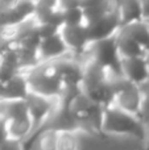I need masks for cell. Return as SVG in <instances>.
Listing matches in <instances>:
<instances>
[{
  "mask_svg": "<svg viewBox=\"0 0 149 150\" xmlns=\"http://www.w3.org/2000/svg\"><path fill=\"white\" fill-rule=\"evenodd\" d=\"M62 25H84L83 8L78 5L62 9Z\"/></svg>",
  "mask_w": 149,
  "mask_h": 150,
  "instance_id": "21",
  "label": "cell"
},
{
  "mask_svg": "<svg viewBox=\"0 0 149 150\" xmlns=\"http://www.w3.org/2000/svg\"><path fill=\"white\" fill-rule=\"evenodd\" d=\"M38 62H53V61L62 58L65 55L70 54L69 49L66 47L62 37L60 33H54L52 36L42 37L38 42V46L36 50Z\"/></svg>",
  "mask_w": 149,
  "mask_h": 150,
  "instance_id": "11",
  "label": "cell"
},
{
  "mask_svg": "<svg viewBox=\"0 0 149 150\" xmlns=\"http://www.w3.org/2000/svg\"><path fill=\"white\" fill-rule=\"evenodd\" d=\"M100 1H103V0H79V7H82V8L91 7V5H95Z\"/></svg>",
  "mask_w": 149,
  "mask_h": 150,
  "instance_id": "28",
  "label": "cell"
},
{
  "mask_svg": "<svg viewBox=\"0 0 149 150\" xmlns=\"http://www.w3.org/2000/svg\"><path fill=\"white\" fill-rule=\"evenodd\" d=\"M86 30L87 36H89L90 42L96 41V40L107 38V37L115 36L120 29V20H119L116 8L107 15L102 16V17L96 18V20L91 21V23L86 24Z\"/></svg>",
  "mask_w": 149,
  "mask_h": 150,
  "instance_id": "10",
  "label": "cell"
},
{
  "mask_svg": "<svg viewBox=\"0 0 149 150\" xmlns=\"http://www.w3.org/2000/svg\"><path fill=\"white\" fill-rule=\"evenodd\" d=\"M28 92V84L23 71L16 73L11 79L0 84V98L3 99H25Z\"/></svg>",
  "mask_w": 149,
  "mask_h": 150,
  "instance_id": "14",
  "label": "cell"
},
{
  "mask_svg": "<svg viewBox=\"0 0 149 150\" xmlns=\"http://www.w3.org/2000/svg\"><path fill=\"white\" fill-rule=\"evenodd\" d=\"M143 150H149V120L144 121V137L141 140Z\"/></svg>",
  "mask_w": 149,
  "mask_h": 150,
  "instance_id": "24",
  "label": "cell"
},
{
  "mask_svg": "<svg viewBox=\"0 0 149 150\" xmlns=\"http://www.w3.org/2000/svg\"><path fill=\"white\" fill-rule=\"evenodd\" d=\"M111 83L114 88L112 105L128 112V113L136 115L140 117L143 105V95L139 84L127 80L123 75H111Z\"/></svg>",
  "mask_w": 149,
  "mask_h": 150,
  "instance_id": "6",
  "label": "cell"
},
{
  "mask_svg": "<svg viewBox=\"0 0 149 150\" xmlns=\"http://www.w3.org/2000/svg\"><path fill=\"white\" fill-rule=\"evenodd\" d=\"M33 132V122L29 113L13 117L5 121V136L7 140L24 142L31 137Z\"/></svg>",
  "mask_w": 149,
  "mask_h": 150,
  "instance_id": "13",
  "label": "cell"
},
{
  "mask_svg": "<svg viewBox=\"0 0 149 150\" xmlns=\"http://www.w3.org/2000/svg\"><path fill=\"white\" fill-rule=\"evenodd\" d=\"M0 150H24V146L23 142H18V141L4 140L0 144Z\"/></svg>",
  "mask_w": 149,
  "mask_h": 150,
  "instance_id": "23",
  "label": "cell"
},
{
  "mask_svg": "<svg viewBox=\"0 0 149 150\" xmlns=\"http://www.w3.org/2000/svg\"><path fill=\"white\" fill-rule=\"evenodd\" d=\"M62 104L81 130H89L90 133L103 136L100 130L104 108L103 105L94 101L81 90L65 93L62 98Z\"/></svg>",
  "mask_w": 149,
  "mask_h": 150,
  "instance_id": "1",
  "label": "cell"
},
{
  "mask_svg": "<svg viewBox=\"0 0 149 150\" xmlns=\"http://www.w3.org/2000/svg\"><path fill=\"white\" fill-rule=\"evenodd\" d=\"M31 92L54 99H62L65 88L53 62H38L23 71Z\"/></svg>",
  "mask_w": 149,
  "mask_h": 150,
  "instance_id": "4",
  "label": "cell"
},
{
  "mask_svg": "<svg viewBox=\"0 0 149 150\" xmlns=\"http://www.w3.org/2000/svg\"><path fill=\"white\" fill-rule=\"evenodd\" d=\"M78 130L61 129L58 130L57 150H79Z\"/></svg>",
  "mask_w": 149,
  "mask_h": 150,
  "instance_id": "20",
  "label": "cell"
},
{
  "mask_svg": "<svg viewBox=\"0 0 149 150\" xmlns=\"http://www.w3.org/2000/svg\"><path fill=\"white\" fill-rule=\"evenodd\" d=\"M120 30L132 37L145 50V53L149 52V23L145 20H139L120 26Z\"/></svg>",
  "mask_w": 149,
  "mask_h": 150,
  "instance_id": "16",
  "label": "cell"
},
{
  "mask_svg": "<svg viewBox=\"0 0 149 150\" xmlns=\"http://www.w3.org/2000/svg\"><path fill=\"white\" fill-rule=\"evenodd\" d=\"M58 3H60L61 9H66V8H71V7H78L79 5V0H58Z\"/></svg>",
  "mask_w": 149,
  "mask_h": 150,
  "instance_id": "26",
  "label": "cell"
},
{
  "mask_svg": "<svg viewBox=\"0 0 149 150\" xmlns=\"http://www.w3.org/2000/svg\"><path fill=\"white\" fill-rule=\"evenodd\" d=\"M62 99H54V98H48V96H42L38 93H34L29 91L28 95L25 96V103L26 108H28V113L33 122V132H32L31 137L26 141L23 142L24 150H29L36 136L45 128L46 122L54 113V111L60 107Z\"/></svg>",
  "mask_w": 149,
  "mask_h": 150,
  "instance_id": "5",
  "label": "cell"
},
{
  "mask_svg": "<svg viewBox=\"0 0 149 150\" xmlns=\"http://www.w3.org/2000/svg\"><path fill=\"white\" fill-rule=\"evenodd\" d=\"M94 61L102 67L107 69L111 74L121 75L120 70V53L116 45V34L107 38L91 41L87 46L86 57Z\"/></svg>",
  "mask_w": 149,
  "mask_h": 150,
  "instance_id": "7",
  "label": "cell"
},
{
  "mask_svg": "<svg viewBox=\"0 0 149 150\" xmlns=\"http://www.w3.org/2000/svg\"><path fill=\"white\" fill-rule=\"evenodd\" d=\"M17 0H0V9L1 11H8L9 8L13 7V4Z\"/></svg>",
  "mask_w": 149,
  "mask_h": 150,
  "instance_id": "27",
  "label": "cell"
},
{
  "mask_svg": "<svg viewBox=\"0 0 149 150\" xmlns=\"http://www.w3.org/2000/svg\"><path fill=\"white\" fill-rule=\"evenodd\" d=\"M111 74L107 69L102 67L94 61L83 59V78L79 90L94 101L106 107L112 103L114 88L111 83Z\"/></svg>",
  "mask_w": 149,
  "mask_h": 150,
  "instance_id": "3",
  "label": "cell"
},
{
  "mask_svg": "<svg viewBox=\"0 0 149 150\" xmlns=\"http://www.w3.org/2000/svg\"><path fill=\"white\" fill-rule=\"evenodd\" d=\"M60 36L62 37L66 47L70 54L78 59H84L86 50L90 44L87 30L84 25H61L58 30Z\"/></svg>",
  "mask_w": 149,
  "mask_h": 150,
  "instance_id": "9",
  "label": "cell"
},
{
  "mask_svg": "<svg viewBox=\"0 0 149 150\" xmlns=\"http://www.w3.org/2000/svg\"><path fill=\"white\" fill-rule=\"evenodd\" d=\"M58 129L54 128H45L34 138V144L37 150H57Z\"/></svg>",
  "mask_w": 149,
  "mask_h": 150,
  "instance_id": "19",
  "label": "cell"
},
{
  "mask_svg": "<svg viewBox=\"0 0 149 150\" xmlns=\"http://www.w3.org/2000/svg\"><path fill=\"white\" fill-rule=\"evenodd\" d=\"M116 12L121 26L143 20L140 0H116Z\"/></svg>",
  "mask_w": 149,
  "mask_h": 150,
  "instance_id": "15",
  "label": "cell"
},
{
  "mask_svg": "<svg viewBox=\"0 0 149 150\" xmlns=\"http://www.w3.org/2000/svg\"><path fill=\"white\" fill-rule=\"evenodd\" d=\"M140 8L143 20L149 21V0H140Z\"/></svg>",
  "mask_w": 149,
  "mask_h": 150,
  "instance_id": "25",
  "label": "cell"
},
{
  "mask_svg": "<svg viewBox=\"0 0 149 150\" xmlns=\"http://www.w3.org/2000/svg\"><path fill=\"white\" fill-rule=\"evenodd\" d=\"M139 86L143 95V105H141V115H140V117H141L143 121H147V120H149V78Z\"/></svg>",
  "mask_w": 149,
  "mask_h": 150,
  "instance_id": "22",
  "label": "cell"
},
{
  "mask_svg": "<svg viewBox=\"0 0 149 150\" xmlns=\"http://www.w3.org/2000/svg\"><path fill=\"white\" fill-rule=\"evenodd\" d=\"M120 70L121 75L135 84H141L149 78L144 55L143 57H120Z\"/></svg>",
  "mask_w": 149,
  "mask_h": 150,
  "instance_id": "12",
  "label": "cell"
},
{
  "mask_svg": "<svg viewBox=\"0 0 149 150\" xmlns=\"http://www.w3.org/2000/svg\"><path fill=\"white\" fill-rule=\"evenodd\" d=\"M100 130L103 136L132 137L141 141L144 137V121L141 117L110 104L103 108Z\"/></svg>",
  "mask_w": 149,
  "mask_h": 150,
  "instance_id": "2",
  "label": "cell"
},
{
  "mask_svg": "<svg viewBox=\"0 0 149 150\" xmlns=\"http://www.w3.org/2000/svg\"><path fill=\"white\" fill-rule=\"evenodd\" d=\"M4 140H7V136H5V121L3 119H0V144Z\"/></svg>",
  "mask_w": 149,
  "mask_h": 150,
  "instance_id": "29",
  "label": "cell"
},
{
  "mask_svg": "<svg viewBox=\"0 0 149 150\" xmlns=\"http://www.w3.org/2000/svg\"><path fill=\"white\" fill-rule=\"evenodd\" d=\"M116 45L120 57H143L145 54V50L132 37L121 32L120 29L116 33Z\"/></svg>",
  "mask_w": 149,
  "mask_h": 150,
  "instance_id": "17",
  "label": "cell"
},
{
  "mask_svg": "<svg viewBox=\"0 0 149 150\" xmlns=\"http://www.w3.org/2000/svg\"><path fill=\"white\" fill-rule=\"evenodd\" d=\"M144 59H145V63H147V69H148V74H149V52H147L144 54Z\"/></svg>",
  "mask_w": 149,
  "mask_h": 150,
  "instance_id": "30",
  "label": "cell"
},
{
  "mask_svg": "<svg viewBox=\"0 0 149 150\" xmlns=\"http://www.w3.org/2000/svg\"><path fill=\"white\" fill-rule=\"evenodd\" d=\"M60 79L65 88V93L79 90L83 78V61L67 54L62 58L53 61Z\"/></svg>",
  "mask_w": 149,
  "mask_h": 150,
  "instance_id": "8",
  "label": "cell"
},
{
  "mask_svg": "<svg viewBox=\"0 0 149 150\" xmlns=\"http://www.w3.org/2000/svg\"><path fill=\"white\" fill-rule=\"evenodd\" d=\"M28 113L25 99H3L0 98V119L4 121Z\"/></svg>",
  "mask_w": 149,
  "mask_h": 150,
  "instance_id": "18",
  "label": "cell"
}]
</instances>
